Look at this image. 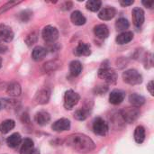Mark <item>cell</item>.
Segmentation results:
<instances>
[{
	"label": "cell",
	"instance_id": "cell-20",
	"mask_svg": "<svg viewBox=\"0 0 154 154\" xmlns=\"http://www.w3.org/2000/svg\"><path fill=\"white\" fill-rule=\"evenodd\" d=\"M6 92L9 96L11 97H19L21 95L22 92V88L19 83L17 82H12L8 85L7 88H6Z\"/></svg>",
	"mask_w": 154,
	"mask_h": 154
},
{
	"label": "cell",
	"instance_id": "cell-1",
	"mask_svg": "<svg viewBox=\"0 0 154 154\" xmlns=\"http://www.w3.org/2000/svg\"><path fill=\"white\" fill-rule=\"evenodd\" d=\"M67 145L71 147L73 150L82 152V153H87L92 152L96 145L94 142L88 137L85 134H71L67 138Z\"/></svg>",
	"mask_w": 154,
	"mask_h": 154
},
{
	"label": "cell",
	"instance_id": "cell-25",
	"mask_svg": "<svg viewBox=\"0 0 154 154\" xmlns=\"http://www.w3.org/2000/svg\"><path fill=\"white\" fill-rule=\"evenodd\" d=\"M89 114H90L89 107H81L75 112L74 117H75V119H77L79 121H84L88 117Z\"/></svg>",
	"mask_w": 154,
	"mask_h": 154
},
{
	"label": "cell",
	"instance_id": "cell-2",
	"mask_svg": "<svg viewBox=\"0 0 154 154\" xmlns=\"http://www.w3.org/2000/svg\"><path fill=\"white\" fill-rule=\"evenodd\" d=\"M123 79L125 83L134 86V85H139L143 82V77L142 75L135 69H128L125 70L123 75Z\"/></svg>",
	"mask_w": 154,
	"mask_h": 154
},
{
	"label": "cell",
	"instance_id": "cell-39",
	"mask_svg": "<svg viewBox=\"0 0 154 154\" xmlns=\"http://www.w3.org/2000/svg\"><path fill=\"white\" fill-rule=\"evenodd\" d=\"M31 154H40V152H39L37 150H33V152H32Z\"/></svg>",
	"mask_w": 154,
	"mask_h": 154
},
{
	"label": "cell",
	"instance_id": "cell-38",
	"mask_svg": "<svg viewBox=\"0 0 154 154\" xmlns=\"http://www.w3.org/2000/svg\"><path fill=\"white\" fill-rule=\"evenodd\" d=\"M8 50L7 46L3 44V42H0V53H5Z\"/></svg>",
	"mask_w": 154,
	"mask_h": 154
},
{
	"label": "cell",
	"instance_id": "cell-11",
	"mask_svg": "<svg viewBox=\"0 0 154 154\" xmlns=\"http://www.w3.org/2000/svg\"><path fill=\"white\" fill-rule=\"evenodd\" d=\"M125 97V91L121 89H114L109 95V102L113 105H120Z\"/></svg>",
	"mask_w": 154,
	"mask_h": 154
},
{
	"label": "cell",
	"instance_id": "cell-3",
	"mask_svg": "<svg viewBox=\"0 0 154 154\" xmlns=\"http://www.w3.org/2000/svg\"><path fill=\"white\" fill-rule=\"evenodd\" d=\"M80 99V97L78 93L69 89L66 91L64 95V107L67 110H71L74 106H76Z\"/></svg>",
	"mask_w": 154,
	"mask_h": 154
},
{
	"label": "cell",
	"instance_id": "cell-28",
	"mask_svg": "<svg viewBox=\"0 0 154 154\" xmlns=\"http://www.w3.org/2000/svg\"><path fill=\"white\" fill-rule=\"evenodd\" d=\"M102 5V2L100 0H89L86 3V7L88 10L91 12H97Z\"/></svg>",
	"mask_w": 154,
	"mask_h": 154
},
{
	"label": "cell",
	"instance_id": "cell-35",
	"mask_svg": "<svg viewBox=\"0 0 154 154\" xmlns=\"http://www.w3.org/2000/svg\"><path fill=\"white\" fill-rule=\"evenodd\" d=\"M153 88V80H151V81L149 82V84L147 85V89H148V91L150 92V94H151L152 96H153L154 95Z\"/></svg>",
	"mask_w": 154,
	"mask_h": 154
},
{
	"label": "cell",
	"instance_id": "cell-17",
	"mask_svg": "<svg viewBox=\"0 0 154 154\" xmlns=\"http://www.w3.org/2000/svg\"><path fill=\"white\" fill-rule=\"evenodd\" d=\"M134 39V33L132 32H123L116 39V42L120 45L127 44Z\"/></svg>",
	"mask_w": 154,
	"mask_h": 154
},
{
	"label": "cell",
	"instance_id": "cell-7",
	"mask_svg": "<svg viewBox=\"0 0 154 154\" xmlns=\"http://www.w3.org/2000/svg\"><path fill=\"white\" fill-rule=\"evenodd\" d=\"M93 131L97 135L105 136L108 133V125L103 118L97 117L93 122Z\"/></svg>",
	"mask_w": 154,
	"mask_h": 154
},
{
	"label": "cell",
	"instance_id": "cell-26",
	"mask_svg": "<svg viewBox=\"0 0 154 154\" xmlns=\"http://www.w3.org/2000/svg\"><path fill=\"white\" fill-rule=\"evenodd\" d=\"M134 140L137 143L141 144L145 140V129L143 126L139 125L135 128L134 131Z\"/></svg>",
	"mask_w": 154,
	"mask_h": 154
},
{
	"label": "cell",
	"instance_id": "cell-36",
	"mask_svg": "<svg viewBox=\"0 0 154 154\" xmlns=\"http://www.w3.org/2000/svg\"><path fill=\"white\" fill-rule=\"evenodd\" d=\"M142 3H143V5L144 6H146V7H148V8H150V9H152V8L153 7V1H147V2H146V1H143Z\"/></svg>",
	"mask_w": 154,
	"mask_h": 154
},
{
	"label": "cell",
	"instance_id": "cell-15",
	"mask_svg": "<svg viewBox=\"0 0 154 154\" xmlns=\"http://www.w3.org/2000/svg\"><path fill=\"white\" fill-rule=\"evenodd\" d=\"M94 33L95 35L101 40L106 39L109 36V30L107 28V26L106 24H98L97 26H95L94 28Z\"/></svg>",
	"mask_w": 154,
	"mask_h": 154
},
{
	"label": "cell",
	"instance_id": "cell-32",
	"mask_svg": "<svg viewBox=\"0 0 154 154\" xmlns=\"http://www.w3.org/2000/svg\"><path fill=\"white\" fill-rule=\"evenodd\" d=\"M21 2H17V1H9V2H7V3H5L4 5H2L1 7H0V14H3V13H5V12H6L7 10H9V9H11L12 7H14V5H17L18 4H20Z\"/></svg>",
	"mask_w": 154,
	"mask_h": 154
},
{
	"label": "cell",
	"instance_id": "cell-21",
	"mask_svg": "<svg viewBox=\"0 0 154 154\" xmlns=\"http://www.w3.org/2000/svg\"><path fill=\"white\" fill-rule=\"evenodd\" d=\"M34 150V144L32 139L26 138L23 142L21 150H20V154H31Z\"/></svg>",
	"mask_w": 154,
	"mask_h": 154
},
{
	"label": "cell",
	"instance_id": "cell-5",
	"mask_svg": "<svg viewBox=\"0 0 154 154\" xmlns=\"http://www.w3.org/2000/svg\"><path fill=\"white\" fill-rule=\"evenodd\" d=\"M42 36L45 42L53 43L59 38V31L56 27L52 25H47L42 29Z\"/></svg>",
	"mask_w": 154,
	"mask_h": 154
},
{
	"label": "cell",
	"instance_id": "cell-16",
	"mask_svg": "<svg viewBox=\"0 0 154 154\" xmlns=\"http://www.w3.org/2000/svg\"><path fill=\"white\" fill-rule=\"evenodd\" d=\"M74 53L77 56H89L91 54L90 46L85 42H79L78 47L75 49Z\"/></svg>",
	"mask_w": 154,
	"mask_h": 154
},
{
	"label": "cell",
	"instance_id": "cell-31",
	"mask_svg": "<svg viewBox=\"0 0 154 154\" xmlns=\"http://www.w3.org/2000/svg\"><path fill=\"white\" fill-rule=\"evenodd\" d=\"M37 39H38V34L36 32H32L31 33H29L26 38H25V43L27 44V46H32L33 45L34 43H36L37 42Z\"/></svg>",
	"mask_w": 154,
	"mask_h": 154
},
{
	"label": "cell",
	"instance_id": "cell-40",
	"mask_svg": "<svg viewBox=\"0 0 154 154\" xmlns=\"http://www.w3.org/2000/svg\"><path fill=\"white\" fill-rule=\"evenodd\" d=\"M2 67V59L0 58V68Z\"/></svg>",
	"mask_w": 154,
	"mask_h": 154
},
{
	"label": "cell",
	"instance_id": "cell-9",
	"mask_svg": "<svg viewBox=\"0 0 154 154\" xmlns=\"http://www.w3.org/2000/svg\"><path fill=\"white\" fill-rule=\"evenodd\" d=\"M54 132H65L70 129V121L67 118H60L53 123L51 126Z\"/></svg>",
	"mask_w": 154,
	"mask_h": 154
},
{
	"label": "cell",
	"instance_id": "cell-19",
	"mask_svg": "<svg viewBox=\"0 0 154 154\" xmlns=\"http://www.w3.org/2000/svg\"><path fill=\"white\" fill-rule=\"evenodd\" d=\"M70 20L71 22L75 24V25H83L86 23L87 22V19L86 17L83 15V14L79 11H74L71 15H70Z\"/></svg>",
	"mask_w": 154,
	"mask_h": 154
},
{
	"label": "cell",
	"instance_id": "cell-22",
	"mask_svg": "<svg viewBox=\"0 0 154 154\" xmlns=\"http://www.w3.org/2000/svg\"><path fill=\"white\" fill-rule=\"evenodd\" d=\"M22 142V137L18 133H14L11 134L9 137L6 139V143L10 148H15L17 147Z\"/></svg>",
	"mask_w": 154,
	"mask_h": 154
},
{
	"label": "cell",
	"instance_id": "cell-4",
	"mask_svg": "<svg viewBox=\"0 0 154 154\" xmlns=\"http://www.w3.org/2000/svg\"><path fill=\"white\" fill-rule=\"evenodd\" d=\"M98 77L108 84H115L117 80V73L110 68H101L98 70Z\"/></svg>",
	"mask_w": 154,
	"mask_h": 154
},
{
	"label": "cell",
	"instance_id": "cell-27",
	"mask_svg": "<svg viewBox=\"0 0 154 154\" xmlns=\"http://www.w3.org/2000/svg\"><path fill=\"white\" fill-rule=\"evenodd\" d=\"M69 71L70 74L74 77L79 76L82 71V64L79 60H73L69 64Z\"/></svg>",
	"mask_w": 154,
	"mask_h": 154
},
{
	"label": "cell",
	"instance_id": "cell-29",
	"mask_svg": "<svg viewBox=\"0 0 154 154\" xmlns=\"http://www.w3.org/2000/svg\"><path fill=\"white\" fill-rule=\"evenodd\" d=\"M129 22L125 18H119L116 22V28L117 31H125L129 28Z\"/></svg>",
	"mask_w": 154,
	"mask_h": 154
},
{
	"label": "cell",
	"instance_id": "cell-24",
	"mask_svg": "<svg viewBox=\"0 0 154 154\" xmlns=\"http://www.w3.org/2000/svg\"><path fill=\"white\" fill-rule=\"evenodd\" d=\"M129 101H130V103H131L134 106H135V107H140V106H142L145 103V98H144L143 96L139 95V94L134 93V94H132V95L129 97Z\"/></svg>",
	"mask_w": 154,
	"mask_h": 154
},
{
	"label": "cell",
	"instance_id": "cell-30",
	"mask_svg": "<svg viewBox=\"0 0 154 154\" xmlns=\"http://www.w3.org/2000/svg\"><path fill=\"white\" fill-rule=\"evenodd\" d=\"M59 66H60L59 62H57L56 60H51V61L46 62L43 65V70L45 72H51V71L56 70L59 68Z\"/></svg>",
	"mask_w": 154,
	"mask_h": 154
},
{
	"label": "cell",
	"instance_id": "cell-18",
	"mask_svg": "<svg viewBox=\"0 0 154 154\" xmlns=\"http://www.w3.org/2000/svg\"><path fill=\"white\" fill-rule=\"evenodd\" d=\"M47 53H48L47 49H45L44 47H42V46H36L32 51V57L34 60L40 61L44 59V57L47 55Z\"/></svg>",
	"mask_w": 154,
	"mask_h": 154
},
{
	"label": "cell",
	"instance_id": "cell-8",
	"mask_svg": "<svg viewBox=\"0 0 154 154\" xmlns=\"http://www.w3.org/2000/svg\"><path fill=\"white\" fill-rule=\"evenodd\" d=\"M14 33L12 28L6 24H0V42H10L14 39Z\"/></svg>",
	"mask_w": 154,
	"mask_h": 154
},
{
	"label": "cell",
	"instance_id": "cell-13",
	"mask_svg": "<svg viewBox=\"0 0 154 154\" xmlns=\"http://www.w3.org/2000/svg\"><path fill=\"white\" fill-rule=\"evenodd\" d=\"M51 97V93L48 89H41L35 96V101L39 105H45L49 102Z\"/></svg>",
	"mask_w": 154,
	"mask_h": 154
},
{
	"label": "cell",
	"instance_id": "cell-23",
	"mask_svg": "<svg viewBox=\"0 0 154 154\" xmlns=\"http://www.w3.org/2000/svg\"><path fill=\"white\" fill-rule=\"evenodd\" d=\"M14 125H15V123L14 120H11V119L5 120L0 124V133L3 134H8L11 130L14 128Z\"/></svg>",
	"mask_w": 154,
	"mask_h": 154
},
{
	"label": "cell",
	"instance_id": "cell-12",
	"mask_svg": "<svg viewBox=\"0 0 154 154\" xmlns=\"http://www.w3.org/2000/svg\"><path fill=\"white\" fill-rule=\"evenodd\" d=\"M116 14V11L114 7L112 6H107L103 8L99 13H98V17L103 20V21H108L111 20L115 17Z\"/></svg>",
	"mask_w": 154,
	"mask_h": 154
},
{
	"label": "cell",
	"instance_id": "cell-6",
	"mask_svg": "<svg viewBox=\"0 0 154 154\" xmlns=\"http://www.w3.org/2000/svg\"><path fill=\"white\" fill-rule=\"evenodd\" d=\"M141 112L138 107L132 106V107H126L121 112V117L123 120L126 123H133L140 116Z\"/></svg>",
	"mask_w": 154,
	"mask_h": 154
},
{
	"label": "cell",
	"instance_id": "cell-14",
	"mask_svg": "<svg viewBox=\"0 0 154 154\" xmlns=\"http://www.w3.org/2000/svg\"><path fill=\"white\" fill-rule=\"evenodd\" d=\"M35 122L39 125H46L50 123L51 121V116L48 112L46 111H39L38 113H36L35 116H34Z\"/></svg>",
	"mask_w": 154,
	"mask_h": 154
},
{
	"label": "cell",
	"instance_id": "cell-34",
	"mask_svg": "<svg viewBox=\"0 0 154 154\" xmlns=\"http://www.w3.org/2000/svg\"><path fill=\"white\" fill-rule=\"evenodd\" d=\"M108 90V87L106 86H97L94 88V93L96 95H103Z\"/></svg>",
	"mask_w": 154,
	"mask_h": 154
},
{
	"label": "cell",
	"instance_id": "cell-10",
	"mask_svg": "<svg viewBox=\"0 0 154 154\" xmlns=\"http://www.w3.org/2000/svg\"><path fill=\"white\" fill-rule=\"evenodd\" d=\"M134 24L136 27H141L144 23V12L140 7H134L132 12Z\"/></svg>",
	"mask_w": 154,
	"mask_h": 154
},
{
	"label": "cell",
	"instance_id": "cell-41",
	"mask_svg": "<svg viewBox=\"0 0 154 154\" xmlns=\"http://www.w3.org/2000/svg\"><path fill=\"white\" fill-rule=\"evenodd\" d=\"M0 108H1V101H0Z\"/></svg>",
	"mask_w": 154,
	"mask_h": 154
},
{
	"label": "cell",
	"instance_id": "cell-33",
	"mask_svg": "<svg viewBox=\"0 0 154 154\" xmlns=\"http://www.w3.org/2000/svg\"><path fill=\"white\" fill-rule=\"evenodd\" d=\"M32 13L30 10H24L19 14V19L23 23H27L32 17Z\"/></svg>",
	"mask_w": 154,
	"mask_h": 154
},
{
	"label": "cell",
	"instance_id": "cell-37",
	"mask_svg": "<svg viewBox=\"0 0 154 154\" xmlns=\"http://www.w3.org/2000/svg\"><path fill=\"white\" fill-rule=\"evenodd\" d=\"M134 3V0H131V1H120V4L121 5L123 6H128V5H131Z\"/></svg>",
	"mask_w": 154,
	"mask_h": 154
}]
</instances>
